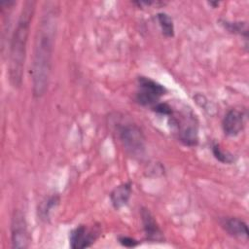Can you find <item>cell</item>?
Here are the masks:
<instances>
[{"mask_svg": "<svg viewBox=\"0 0 249 249\" xmlns=\"http://www.w3.org/2000/svg\"><path fill=\"white\" fill-rule=\"evenodd\" d=\"M35 8L36 2L33 0H27L23 3L16 27L11 36L8 73L10 84L15 89L19 88L22 84L27 42Z\"/></svg>", "mask_w": 249, "mask_h": 249, "instance_id": "7a4b0ae2", "label": "cell"}, {"mask_svg": "<svg viewBox=\"0 0 249 249\" xmlns=\"http://www.w3.org/2000/svg\"><path fill=\"white\" fill-rule=\"evenodd\" d=\"M247 112L243 109H230L222 120V129L229 137H235L245 127Z\"/></svg>", "mask_w": 249, "mask_h": 249, "instance_id": "ba28073f", "label": "cell"}, {"mask_svg": "<svg viewBox=\"0 0 249 249\" xmlns=\"http://www.w3.org/2000/svg\"><path fill=\"white\" fill-rule=\"evenodd\" d=\"M157 19L163 36L172 38L174 36V23L171 17L166 13H159L157 14Z\"/></svg>", "mask_w": 249, "mask_h": 249, "instance_id": "5bb4252c", "label": "cell"}, {"mask_svg": "<svg viewBox=\"0 0 249 249\" xmlns=\"http://www.w3.org/2000/svg\"><path fill=\"white\" fill-rule=\"evenodd\" d=\"M155 113L157 114H160V115H162V116H170L173 112L172 110V107L166 103V102H158L155 106H153L151 108Z\"/></svg>", "mask_w": 249, "mask_h": 249, "instance_id": "2e32d148", "label": "cell"}, {"mask_svg": "<svg viewBox=\"0 0 249 249\" xmlns=\"http://www.w3.org/2000/svg\"><path fill=\"white\" fill-rule=\"evenodd\" d=\"M221 226L231 236L245 240L248 239V227L243 220L235 217L224 218L221 221Z\"/></svg>", "mask_w": 249, "mask_h": 249, "instance_id": "30bf717a", "label": "cell"}, {"mask_svg": "<svg viewBox=\"0 0 249 249\" xmlns=\"http://www.w3.org/2000/svg\"><path fill=\"white\" fill-rule=\"evenodd\" d=\"M140 216L146 239L151 242H163V232L151 211L148 208L142 207L140 210Z\"/></svg>", "mask_w": 249, "mask_h": 249, "instance_id": "9c48e42d", "label": "cell"}, {"mask_svg": "<svg viewBox=\"0 0 249 249\" xmlns=\"http://www.w3.org/2000/svg\"><path fill=\"white\" fill-rule=\"evenodd\" d=\"M220 24L229 32L236 34L247 39L248 37V27L247 23L244 21H229L226 19H221Z\"/></svg>", "mask_w": 249, "mask_h": 249, "instance_id": "4fadbf2b", "label": "cell"}, {"mask_svg": "<svg viewBox=\"0 0 249 249\" xmlns=\"http://www.w3.org/2000/svg\"><path fill=\"white\" fill-rule=\"evenodd\" d=\"M212 154H213L214 158L222 163L230 164L234 161L233 155L231 153H230L229 151L222 149V147L217 143L213 144V146H212Z\"/></svg>", "mask_w": 249, "mask_h": 249, "instance_id": "9a60e30c", "label": "cell"}, {"mask_svg": "<svg viewBox=\"0 0 249 249\" xmlns=\"http://www.w3.org/2000/svg\"><path fill=\"white\" fill-rule=\"evenodd\" d=\"M114 128L124 151L132 158H142L146 148V137L140 126L124 118L114 121Z\"/></svg>", "mask_w": 249, "mask_h": 249, "instance_id": "3957f363", "label": "cell"}, {"mask_svg": "<svg viewBox=\"0 0 249 249\" xmlns=\"http://www.w3.org/2000/svg\"><path fill=\"white\" fill-rule=\"evenodd\" d=\"M100 231L97 228H88L79 225L69 233V244L72 249H83L91 246L98 238Z\"/></svg>", "mask_w": 249, "mask_h": 249, "instance_id": "52a82bcc", "label": "cell"}, {"mask_svg": "<svg viewBox=\"0 0 249 249\" xmlns=\"http://www.w3.org/2000/svg\"><path fill=\"white\" fill-rule=\"evenodd\" d=\"M57 21V6H55L54 3H47L38 24L31 65L32 93L36 98L42 97L48 89L52 72Z\"/></svg>", "mask_w": 249, "mask_h": 249, "instance_id": "6da1fadb", "label": "cell"}, {"mask_svg": "<svg viewBox=\"0 0 249 249\" xmlns=\"http://www.w3.org/2000/svg\"><path fill=\"white\" fill-rule=\"evenodd\" d=\"M30 234L24 215L17 210L15 211L11 222V242L13 248H27L30 244Z\"/></svg>", "mask_w": 249, "mask_h": 249, "instance_id": "8992f818", "label": "cell"}, {"mask_svg": "<svg viewBox=\"0 0 249 249\" xmlns=\"http://www.w3.org/2000/svg\"><path fill=\"white\" fill-rule=\"evenodd\" d=\"M168 123L175 130L180 142L185 146L194 147L198 143V123L192 111L172 112L168 116Z\"/></svg>", "mask_w": 249, "mask_h": 249, "instance_id": "277c9868", "label": "cell"}, {"mask_svg": "<svg viewBox=\"0 0 249 249\" xmlns=\"http://www.w3.org/2000/svg\"><path fill=\"white\" fill-rule=\"evenodd\" d=\"M118 240L121 243V245L124 247H135L138 245V241L136 239L126 235H120L118 237Z\"/></svg>", "mask_w": 249, "mask_h": 249, "instance_id": "e0dca14e", "label": "cell"}, {"mask_svg": "<svg viewBox=\"0 0 249 249\" xmlns=\"http://www.w3.org/2000/svg\"><path fill=\"white\" fill-rule=\"evenodd\" d=\"M166 89L151 78L140 76L137 79L135 100L138 104L152 108L166 93Z\"/></svg>", "mask_w": 249, "mask_h": 249, "instance_id": "5b68a950", "label": "cell"}, {"mask_svg": "<svg viewBox=\"0 0 249 249\" xmlns=\"http://www.w3.org/2000/svg\"><path fill=\"white\" fill-rule=\"evenodd\" d=\"M59 196L57 195H52L48 197H46L39 205L38 207V216L40 219L44 222L49 221L51 212L53 208L56 207V205L59 203Z\"/></svg>", "mask_w": 249, "mask_h": 249, "instance_id": "7c38bea8", "label": "cell"}, {"mask_svg": "<svg viewBox=\"0 0 249 249\" xmlns=\"http://www.w3.org/2000/svg\"><path fill=\"white\" fill-rule=\"evenodd\" d=\"M131 193H132V188H131L130 182L123 183L115 187L110 194V201L112 206L116 210H119L124 207L130 199Z\"/></svg>", "mask_w": 249, "mask_h": 249, "instance_id": "8fae6325", "label": "cell"}]
</instances>
